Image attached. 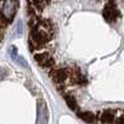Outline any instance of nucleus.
<instances>
[{"label": "nucleus", "instance_id": "nucleus-1", "mask_svg": "<svg viewBox=\"0 0 124 124\" xmlns=\"http://www.w3.org/2000/svg\"><path fill=\"white\" fill-rule=\"evenodd\" d=\"M47 123V106L34 78L16 66L0 65V124Z\"/></svg>", "mask_w": 124, "mask_h": 124}]
</instances>
